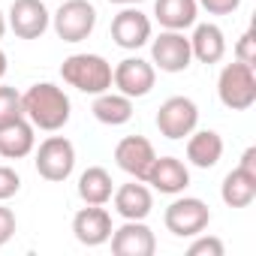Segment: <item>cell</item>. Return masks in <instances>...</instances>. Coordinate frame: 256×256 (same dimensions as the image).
<instances>
[{
    "label": "cell",
    "instance_id": "21",
    "mask_svg": "<svg viewBox=\"0 0 256 256\" xmlns=\"http://www.w3.org/2000/svg\"><path fill=\"white\" fill-rule=\"evenodd\" d=\"M90 112L106 126H124L126 120L133 118V100L124 96V94H118V90H102V94L94 96Z\"/></svg>",
    "mask_w": 256,
    "mask_h": 256
},
{
    "label": "cell",
    "instance_id": "8",
    "mask_svg": "<svg viewBox=\"0 0 256 256\" xmlns=\"http://www.w3.org/2000/svg\"><path fill=\"white\" fill-rule=\"evenodd\" d=\"M196 124H199V106L190 96H169L157 112V130L172 142L187 139L196 130Z\"/></svg>",
    "mask_w": 256,
    "mask_h": 256
},
{
    "label": "cell",
    "instance_id": "20",
    "mask_svg": "<svg viewBox=\"0 0 256 256\" xmlns=\"http://www.w3.org/2000/svg\"><path fill=\"white\" fill-rule=\"evenodd\" d=\"M190 52L199 64H220L226 54V36L214 22L196 24L193 36H190Z\"/></svg>",
    "mask_w": 256,
    "mask_h": 256
},
{
    "label": "cell",
    "instance_id": "33",
    "mask_svg": "<svg viewBox=\"0 0 256 256\" xmlns=\"http://www.w3.org/2000/svg\"><path fill=\"white\" fill-rule=\"evenodd\" d=\"M6 28H10V24H6V16H4V12H0V40H4V34H6Z\"/></svg>",
    "mask_w": 256,
    "mask_h": 256
},
{
    "label": "cell",
    "instance_id": "3",
    "mask_svg": "<svg viewBox=\"0 0 256 256\" xmlns=\"http://www.w3.org/2000/svg\"><path fill=\"white\" fill-rule=\"evenodd\" d=\"M217 96L232 112H247L256 102V70L250 64L232 60L220 70L217 78Z\"/></svg>",
    "mask_w": 256,
    "mask_h": 256
},
{
    "label": "cell",
    "instance_id": "5",
    "mask_svg": "<svg viewBox=\"0 0 256 256\" xmlns=\"http://www.w3.org/2000/svg\"><path fill=\"white\" fill-rule=\"evenodd\" d=\"M52 24L64 42H82L96 28V10L90 0H64L52 16Z\"/></svg>",
    "mask_w": 256,
    "mask_h": 256
},
{
    "label": "cell",
    "instance_id": "6",
    "mask_svg": "<svg viewBox=\"0 0 256 256\" xmlns=\"http://www.w3.org/2000/svg\"><path fill=\"white\" fill-rule=\"evenodd\" d=\"M163 223H166V229H169L175 238H193V235H199V232L208 229L211 211H208V205H205L202 199H196V196H181V199H175V202L163 211Z\"/></svg>",
    "mask_w": 256,
    "mask_h": 256
},
{
    "label": "cell",
    "instance_id": "13",
    "mask_svg": "<svg viewBox=\"0 0 256 256\" xmlns=\"http://www.w3.org/2000/svg\"><path fill=\"white\" fill-rule=\"evenodd\" d=\"M112 253L114 256H154L157 238L145 220H124V226L112 229Z\"/></svg>",
    "mask_w": 256,
    "mask_h": 256
},
{
    "label": "cell",
    "instance_id": "7",
    "mask_svg": "<svg viewBox=\"0 0 256 256\" xmlns=\"http://www.w3.org/2000/svg\"><path fill=\"white\" fill-rule=\"evenodd\" d=\"M112 84L118 88V94L130 96V100H142L154 90L157 84V70L151 60L145 58H124L118 66H112Z\"/></svg>",
    "mask_w": 256,
    "mask_h": 256
},
{
    "label": "cell",
    "instance_id": "19",
    "mask_svg": "<svg viewBox=\"0 0 256 256\" xmlns=\"http://www.w3.org/2000/svg\"><path fill=\"white\" fill-rule=\"evenodd\" d=\"M154 18L163 30H187L199 18L196 0H154Z\"/></svg>",
    "mask_w": 256,
    "mask_h": 256
},
{
    "label": "cell",
    "instance_id": "1",
    "mask_svg": "<svg viewBox=\"0 0 256 256\" xmlns=\"http://www.w3.org/2000/svg\"><path fill=\"white\" fill-rule=\"evenodd\" d=\"M22 108H24V118L36 126V130H46V133L64 130L70 124V114H72L70 96L64 94V88H58L52 82L30 84L22 94Z\"/></svg>",
    "mask_w": 256,
    "mask_h": 256
},
{
    "label": "cell",
    "instance_id": "14",
    "mask_svg": "<svg viewBox=\"0 0 256 256\" xmlns=\"http://www.w3.org/2000/svg\"><path fill=\"white\" fill-rule=\"evenodd\" d=\"M72 235L84 247H100L112 238V214L102 205H84L72 217Z\"/></svg>",
    "mask_w": 256,
    "mask_h": 256
},
{
    "label": "cell",
    "instance_id": "22",
    "mask_svg": "<svg viewBox=\"0 0 256 256\" xmlns=\"http://www.w3.org/2000/svg\"><path fill=\"white\" fill-rule=\"evenodd\" d=\"M114 193V181L102 166H88L78 175V199L84 205H106Z\"/></svg>",
    "mask_w": 256,
    "mask_h": 256
},
{
    "label": "cell",
    "instance_id": "26",
    "mask_svg": "<svg viewBox=\"0 0 256 256\" xmlns=\"http://www.w3.org/2000/svg\"><path fill=\"white\" fill-rule=\"evenodd\" d=\"M235 60L256 66V28L244 30V34H241V40L235 42Z\"/></svg>",
    "mask_w": 256,
    "mask_h": 256
},
{
    "label": "cell",
    "instance_id": "9",
    "mask_svg": "<svg viewBox=\"0 0 256 256\" xmlns=\"http://www.w3.org/2000/svg\"><path fill=\"white\" fill-rule=\"evenodd\" d=\"M193 60L190 40L184 30H163L157 40H151V64L160 72H184Z\"/></svg>",
    "mask_w": 256,
    "mask_h": 256
},
{
    "label": "cell",
    "instance_id": "11",
    "mask_svg": "<svg viewBox=\"0 0 256 256\" xmlns=\"http://www.w3.org/2000/svg\"><path fill=\"white\" fill-rule=\"evenodd\" d=\"M6 24L18 40H40L48 30L52 16H48L42 0H12Z\"/></svg>",
    "mask_w": 256,
    "mask_h": 256
},
{
    "label": "cell",
    "instance_id": "29",
    "mask_svg": "<svg viewBox=\"0 0 256 256\" xmlns=\"http://www.w3.org/2000/svg\"><path fill=\"white\" fill-rule=\"evenodd\" d=\"M16 226H18V220H16V214H12V208L0 205V247H4V244L16 235Z\"/></svg>",
    "mask_w": 256,
    "mask_h": 256
},
{
    "label": "cell",
    "instance_id": "24",
    "mask_svg": "<svg viewBox=\"0 0 256 256\" xmlns=\"http://www.w3.org/2000/svg\"><path fill=\"white\" fill-rule=\"evenodd\" d=\"M24 118V108H22V94L10 84H0V126H6L12 120Z\"/></svg>",
    "mask_w": 256,
    "mask_h": 256
},
{
    "label": "cell",
    "instance_id": "28",
    "mask_svg": "<svg viewBox=\"0 0 256 256\" xmlns=\"http://www.w3.org/2000/svg\"><path fill=\"white\" fill-rule=\"evenodd\" d=\"M196 4H199L208 16H232V12L241 6V0H196Z\"/></svg>",
    "mask_w": 256,
    "mask_h": 256
},
{
    "label": "cell",
    "instance_id": "30",
    "mask_svg": "<svg viewBox=\"0 0 256 256\" xmlns=\"http://www.w3.org/2000/svg\"><path fill=\"white\" fill-rule=\"evenodd\" d=\"M238 169H244V172L256 175V148H253V145H250V148L241 154V160H238Z\"/></svg>",
    "mask_w": 256,
    "mask_h": 256
},
{
    "label": "cell",
    "instance_id": "17",
    "mask_svg": "<svg viewBox=\"0 0 256 256\" xmlns=\"http://www.w3.org/2000/svg\"><path fill=\"white\" fill-rule=\"evenodd\" d=\"M34 148H36V126L28 118L0 126V157L4 160H22L34 154Z\"/></svg>",
    "mask_w": 256,
    "mask_h": 256
},
{
    "label": "cell",
    "instance_id": "12",
    "mask_svg": "<svg viewBox=\"0 0 256 256\" xmlns=\"http://www.w3.org/2000/svg\"><path fill=\"white\" fill-rule=\"evenodd\" d=\"M154 160H157V151H154V145L145 136H126V139H120L114 145V163H118V169L126 172L130 178H136V181L148 178Z\"/></svg>",
    "mask_w": 256,
    "mask_h": 256
},
{
    "label": "cell",
    "instance_id": "4",
    "mask_svg": "<svg viewBox=\"0 0 256 256\" xmlns=\"http://www.w3.org/2000/svg\"><path fill=\"white\" fill-rule=\"evenodd\" d=\"M34 166L40 178L60 184L76 169V145L66 136H48L40 142V148H34Z\"/></svg>",
    "mask_w": 256,
    "mask_h": 256
},
{
    "label": "cell",
    "instance_id": "32",
    "mask_svg": "<svg viewBox=\"0 0 256 256\" xmlns=\"http://www.w3.org/2000/svg\"><path fill=\"white\" fill-rule=\"evenodd\" d=\"M108 4H118V6H136V4H142V0H108Z\"/></svg>",
    "mask_w": 256,
    "mask_h": 256
},
{
    "label": "cell",
    "instance_id": "23",
    "mask_svg": "<svg viewBox=\"0 0 256 256\" xmlns=\"http://www.w3.org/2000/svg\"><path fill=\"white\" fill-rule=\"evenodd\" d=\"M220 199L229 205V208H247L253 199H256V175L244 172V169H232L223 184H220Z\"/></svg>",
    "mask_w": 256,
    "mask_h": 256
},
{
    "label": "cell",
    "instance_id": "31",
    "mask_svg": "<svg viewBox=\"0 0 256 256\" xmlns=\"http://www.w3.org/2000/svg\"><path fill=\"white\" fill-rule=\"evenodd\" d=\"M6 70H10V60H6V52H4V48H0V78H4V76H6Z\"/></svg>",
    "mask_w": 256,
    "mask_h": 256
},
{
    "label": "cell",
    "instance_id": "27",
    "mask_svg": "<svg viewBox=\"0 0 256 256\" xmlns=\"http://www.w3.org/2000/svg\"><path fill=\"white\" fill-rule=\"evenodd\" d=\"M22 190V178L12 166H0V202L12 199L16 193Z\"/></svg>",
    "mask_w": 256,
    "mask_h": 256
},
{
    "label": "cell",
    "instance_id": "2",
    "mask_svg": "<svg viewBox=\"0 0 256 256\" xmlns=\"http://www.w3.org/2000/svg\"><path fill=\"white\" fill-rule=\"evenodd\" d=\"M60 76L70 88L82 90V94H102L112 88V64L102 54H70L60 64Z\"/></svg>",
    "mask_w": 256,
    "mask_h": 256
},
{
    "label": "cell",
    "instance_id": "16",
    "mask_svg": "<svg viewBox=\"0 0 256 256\" xmlns=\"http://www.w3.org/2000/svg\"><path fill=\"white\" fill-rule=\"evenodd\" d=\"M145 184H151L157 193H166V196H178L190 187V169L184 166V160L178 157H157Z\"/></svg>",
    "mask_w": 256,
    "mask_h": 256
},
{
    "label": "cell",
    "instance_id": "15",
    "mask_svg": "<svg viewBox=\"0 0 256 256\" xmlns=\"http://www.w3.org/2000/svg\"><path fill=\"white\" fill-rule=\"evenodd\" d=\"M112 205L124 220H145L154 208V193L145 187V181H130V184H120L112 193Z\"/></svg>",
    "mask_w": 256,
    "mask_h": 256
},
{
    "label": "cell",
    "instance_id": "25",
    "mask_svg": "<svg viewBox=\"0 0 256 256\" xmlns=\"http://www.w3.org/2000/svg\"><path fill=\"white\" fill-rule=\"evenodd\" d=\"M223 241L217 238V235H193V244L187 247V253L190 256H223Z\"/></svg>",
    "mask_w": 256,
    "mask_h": 256
},
{
    "label": "cell",
    "instance_id": "18",
    "mask_svg": "<svg viewBox=\"0 0 256 256\" xmlns=\"http://www.w3.org/2000/svg\"><path fill=\"white\" fill-rule=\"evenodd\" d=\"M223 157V139L214 130H193L187 136V163L196 169H214Z\"/></svg>",
    "mask_w": 256,
    "mask_h": 256
},
{
    "label": "cell",
    "instance_id": "10",
    "mask_svg": "<svg viewBox=\"0 0 256 256\" xmlns=\"http://www.w3.org/2000/svg\"><path fill=\"white\" fill-rule=\"evenodd\" d=\"M151 18L136 10V6H124L114 18H112V40L118 48L124 52H136L145 42H151Z\"/></svg>",
    "mask_w": 256,
    "mask_h": 256
}]
</instances>
